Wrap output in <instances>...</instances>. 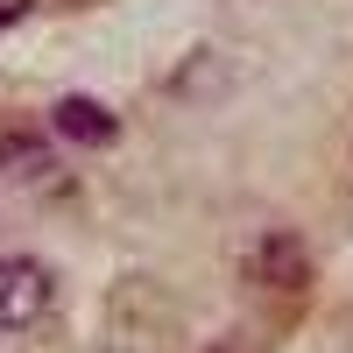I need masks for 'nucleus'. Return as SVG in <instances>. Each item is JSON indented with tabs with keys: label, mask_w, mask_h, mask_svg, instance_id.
I'll use <instances>...</instances> for the list:
<instances>
[{
	"label": "nucleus",
	"mask_w": 353,
	"mask_h": 353,
	"mask_svg": "<svg viewBox=\"0 0 353 353\" xmlns=\"http://www.w3.org/2000/svg\"><path fill=\"white\" fill-rule=\"evenodd\" d=\"M57 283L36 254H0V332H36L50 318Z\"/></svg>",
	"instance_id": "nucleus-1"
},
{
	"label": "nucleus",
	"mask_w": 353,
	"mask_h": 353,
	"mask_svg": "<svg viewBox=\"0 0 353 353\" xmlns=\"http://www.w3.org/2000/svg\"><path fill=\"white\" fill-rule=\"evenodd\" d=\"M50 128H57V141H78V149H113V141H121V121H113L99 99H57Z\"/></svg>",
	"instance_id": "nucleus-2"
},
{
	"label": "nucleus",
	"mask_w": 353,
	"mask_h": 353,
	"mask_svg": "<svg viewBox=\"0 0 353 353\" xmlns=\"http://www.w3.org/2000/svg\"><path fill=\"white\" fill-rule=\"evenodd\" d=\"M248 276H254V283H269V290H304V276H311L304 241H297V233H269V241L248 254Z\"/></svg>",
	"instance_id": "nucleus-3"
},
{
	"label": "nucleus",
	"mask_w": 353,
	"mask_h": 353,
	"mask_svg": "<svg viewBox=\"0 0 353 353\" xmlns=\"http://www.w3.org/2000/svg\"><path fill=\"white\" fill-rule=\"evenodd\" d=\"M28 8H36V0H0V28H14V21H21Z\"/></svg>",
	"instance_id": "nucleus-4"
}]
</instances>
